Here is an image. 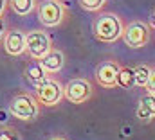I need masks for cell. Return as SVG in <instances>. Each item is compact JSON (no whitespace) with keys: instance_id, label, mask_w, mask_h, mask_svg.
I'll return each instance as SVG.
<instances>
[{"instance_id":"44dd1931","label":"cell","mask_w":155,"mask_h":140,"mask_svg":"<svg viewBox=\"0 0 155 140\" xmlns=\"http://www.w3.org/2000/svg\"><path fill=\"white\" fill-rule=\"evenodd\" d=\"M49 140H67V138H63V137H52V138H49Z\"/></svg>"},{"instance_id":"6da1fadb","label":"cell","mask_w":155,"mask_h":140,"mask_svg":"<svg viewBox=\"0 0 155 140\" xmlns=\"http://www.w3.org/2000/svg\"><path fill=\"white\" fill-rule=\"evenodd\" d=\"M123 20L114 13H101L94 20V36L103 43H114L119 38H123Z\"/></svg>"},{"instance_id":"8fae6325","label":"cell","mask_w":155,"mask_h":140,"mask_svg":"<svg viewBox=\"0 0 155 140\" xmlns=\"http://www.w3.org/2000/svg\"><path fill=\"white\" fill-rule=\"evenodd\" d=\"M41 63V67L45 68V72H60L63 68V63H65V58H63V52L61 50H54L51 49L41 59H38Z\"/></svg>"},{"instance_id":"9c48e42d","label":"cell","mask_w":155,"mask_h":140,"mask_svg":"<svg viewBox=\"0 0 155 140\" xmlns=\"http://www.w3.org/2000/svg\"><path fill=\"white\" fill-rule=\"evenodd\" d=\"M4 49L11 56H20L25 52V34L20 31H9L4 38Z\"/></svg>"},{"instance_id":"e0dca14e","label":"cell","mask_w":155,"mask_h":140,"mask_svg":"<svg viewBox=\"0 0 155 140\" xmlns=\"http://www.w3.org/2000/svg\"><path fill=\"white\" fill-rule=\"evenodd\" d=\"M0 140H20V137L13 128H2L0 129Z\"/></svg>"},{"instance_id":"ac0fdd59","label":"cell","mask_w":155,"mask_h":140,"mask_svg":"<svg viewBox=\"0 0 155 140\" xmlns=\"http://www.w3.org/2000/svg\"><path fill=\"white\" fill-rule=\"evenodd\" d=\"M146 90H148V94H153L155 95V67H152L150 79H148V84H146Z\"/></svg>"},{"instance_id":"2e32d148","label":"cell","mask_w":155,"mask_h":140,"mask_svg":"<svg viewBox=\"0 0 155 140\" xmlns=\"http://www.w3.org/2000/svg\"><path fill=\"white\" fill-rule=\"evenodd\" d=\"M107 0H79V5L85 9V11H90V13H96V11H101V7L105 5Z\"/></svg>"},{"instance_id":"52a82bcc","label":"cell","mask_w":155,"mask_h":140,"mask_svg":"<svg viewBox=\"0 0 155 140\" xmlns=\"http://www.w3.org/2000/svg\"><path fill=\"white\" fill-rule=\"evenodd\" d=\"M25 50L29 52L31 58L41 59L49 50H51V40L47 33L43 31H31L25 36Z\"/></svg>"},{"instance_id":"ffe728a7","label":"cell","mask_w":155,"mask_h":140,"mask_svg":"<svg viewBox=\"0 0 155 140\" xmlns=\"http://www.w3.org/2000/svg\"><path fill=\"white\" fill-rule=\"evenodd\" d=\"M4 7H5V0H0V16L4 13Z\"/></svg>"},{"instance_id":"277c9868","label":"cell","mask_w":155,"mask_h":140,"mask_svg":"<svg viewBox=\"0 0 155 140\" xmlns=\"http://www.w3.org/2000/svg\"><path fill=\"white\" fill-rule=\"evenodd\" d=\"M63 86L56 79H45L41 84L36 86V101L43 106H56L63 97Z\"/></svg>"},{"instance_id":"5bb4252c","label":"cell","mask_w":155,"mask_h":140,"mask_svg":"<svg viewBox=\"0 0 155 140\" xmlns=\"http://www.w3.org/2000/svg\"><path fill=\"white\" fill-rule=\"evenodd\" d=\"M35 5H36L35 0H11V9H13L16 14H20V16L29 14V13L35 9Z\"/></svg>"},{"instance_id":"5b68a950","label":"cell","mask_w":155,"mask_h":140,"mask_svg":"<svg viewBox=\"0 0 155 140\" xmlns=\"http://www.w3.org/2000/svg\"><path fill=\"white\" fill-rule=\"evenodd\" d=\"M123 40L130 49H141L150 41V27L144 22L135 20V22L128 24V27H124Z\"/></svg>"},{"instance_id":"8992f818","label":"cell","mask_w":155,"mask_h":140,"mask_svg":"<svg viewBox=\"0 0 155 140\" xmlns=\"http://www.w3.org/2000/svg\"><path fill=\"white\" fill-rule=\"evenodd\" d=\"M63 94H65V97H67L71 103L81 104V103H87V101L92 97L94 90H92V84H90L87 79L78 77V79H71V81L65 84Z\"/></svg>"},{"instance_id":"3957f363","label":"cell","mask_w":155,"mask_h":140,"mask_svg":"<svg viewBox=\"0 0 155 140\" xmlns=\"http://www.w3.org/2000/svg\"><path fill=\"white\" fill-rule=\"evenodd\" d=\"M9 111L13 113V117H16L20 120H33L38 115V101L27 94L16 95V97H13L11 104H9Z\"/></svg>"},{"instance_id":"30bf717a","label":"cell","mask_w":155,"mask_h":140,"mask_svg":"<svg viewBox=\"0 0 155 140\" xmlns=\"http://www.w3.org/2000/svg\"><path fill=\"white\" fill-rule=\"evenodd\" d=\"M137 119L143 122H150L155 119V95L153 94H144L139 99L137 104Z\"/></svg>"},{"instance_id":"7a4b0ae2","label":"cell","mask_w":155,"mask_h":140,"mask_svg":"<svg viewBox=\"0 0 155 140\" xmlns=\"http://www.w3.org/2000/svg\"><path fill=\"white\" fill-rule=\"evenodd\" d=\"M65 9L60 0H45L38 7V20L43 27H56L63 22Z\"/></svg>"},{"instance_id":"ba28073f","label":"cell","mask_w":155,"mask_h":140,"mask_svg":"<svg viewBox=\"0 0 155 140\" xmlns=\"http://www.w3.org/2000/svg\"><path fill=\"white\" fill-rule=\"evenodd\" d=\"M119 63L116 61H105L96 68V81L103 88H114L117 86V74H119Z\"/></svg>"},{"instance_id":"d6986e66","label":"cell","mask_w":155,"mask_h":140,"mask_svg":"<svg viewBox=\"0 0 155 140\" xmlns=\"http://www.w3.org/2000/svg\"><path fill=\"white\" fill-rule=\"evenodd\" d=\"M150 25H152V27H155V9L152 11V14H150Z\"/></svg>"},{"instance_id":"9a60e30c","label":"cell","mask_w":155,"mask_h":140,"mask_svg":"<svg viewBox=\"0 0 155 140\" xmlns=\"http://www.w3.org/2000/svg\"><path fill=\"white\" fill-rule=\"evenodd\" d=\"M150 72H152V67H148V65H139V67H135V86L146 88L148 79H150Z\"/></svg>"},{"instance_id":"4fadbf2b","label":"cell","mask_w":155,"mask_h":140,"mask_svg":"<svg viewBox=\"0 0 155 140\" xmlns=\"http://www.w3.org/2000/svg\"><path fill=\"white\" fill-rule=\"evenodd\" d=\"M117 86H121V88H124V90L135 86V68L121 67L119 74H117Z\"/></svg>"},{"instance_id":"7c38bea8","label":"cell","mask_w":155,"mask_h":140,"mask_svg":"<svg viewBox=\"0 0 155 140\" xmlns=\"http://www.w3.org/2000/svg\"><path fill=\"white\" fill-rule=\"evenodd\" d=\"M25 74H27V79H29L35 86L41 84V83L47 79V72H45V68L41 67L40 61H33V63H29L27 68H25Z\"/></svg>"},{"instance_id":"7402d4cb","label":"cell","mask_w":155,"mask_h":140,"mask_svg":"<svg viewBox=\"0 0 155 140\" xmlns=\"http://www.w3.org/2000/svg\"><path fill=\"white\" fill-rule=\"evenodd\" d=\"M0 33H2V27H0Z\"/></svg>"}]
</instances>
